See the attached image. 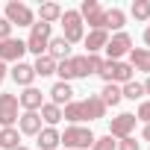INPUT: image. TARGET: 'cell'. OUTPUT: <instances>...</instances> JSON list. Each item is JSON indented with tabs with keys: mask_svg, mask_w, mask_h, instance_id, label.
<instances>
[{
	"mask_svg": "<svg viewBox=\"0 0 150 150\" xmlns=\"http://www.w3.org/2000/svg\"><path fill=\"white\" fill-rule=\"evenodd\" d=\"M127 56H129L127 65H129L132 71H144V74H150V50H147V47H132Z\"/></svg>",
	"mask_w": 150,
	"mask_h": 150,
	"instance_id": "cell-15",
	"label": "cell"
},
{
	"mask_svg": "<svg viewBox=\"0 0 150 150\" xmlns=\"http://www.w3.org/2000/svg\"><path fill=\"white\" fill-rule=\"evenodd\" d=\"M18 106H24V112H38L44 106V94L35 86H30V88H24V94H18Z\"/></svg>",
	"mask_w": 150,
	"mask_h": 150,
	"instance_id": "cell-11",
	"label": "cell"
},
{
	"mask_svg": "<svg viewBox=\"0 0 150 150\" xmlns=\"http://www.w3.org/2000/svg\"><path fill=\"white\" fill-rule=\"evenodd\" d=\"M100 77L106 80V83H112V86H118V83H129L132 80V68L127 65V62H103V68H100Z\"/></svg>",
	"mask_w": 150,
	"mask_h": 150,
	"instance_id": "cell-4",
	"label": "cell"
},
{
	"mask_svg": "<svg viewBox=\"0 0 150 150\" xmlns=\"http://www.w3.org/2000/svg\"><path fill=\"white\" fill-rule=\"evenodd\" d=\"M6 38H12V24L6 18H0V41H6Z\"/></svg>",
	"mask_w": 150,
	"mask_h": 150,
	"instance_id": "cell-34",
	"label": "cell"
},
{
	"mask_svg": "<svg viewBox=\"0 0 150 150\" xmlns=\"http://www.w3.org/2000/svg\"><path fill=\"white\" fill-rule=\"evenodd\" d=\"M80 109H83V118L86 121H97V118L106 115V106H103V100L97 94H88L86 100H80Z\"/></svg>",
	"mask_w": 150,
	"mask_h": 150,
	"instance_id": "cell-12",
	"label": "cell"
},
{
	"mask_svg": "<svg viewBox=\"0 0 150 150\" xmlns=\"http://www.w3.org/2000/svg\"><path fill=\"white\" fill-rule=\"evenodd\" d=\"M62 18V6L59 3H41L38 6V21L41 24H50L53 27V21H59Z\"/></svg>",
	"mask_w": 150,
	"mask_h": 150,
	"instance_id": "cell-20",
	"label": "cell"
},
{
	"mask_svg": "<svg viewBox=\"0 0 150 150\" xmlns=\"http://www.w3.org/2000/svg\"><path fill=\"white\" fill-rule=\"evenodd\" d=\"M18 132H24V135H38V132H41V115H38V112H24V115H18Z\"/></svg>",
	"mask_w": 150,
	"mask_h": 150,
	"instance_id": "cell-13",
	"label": "cell"
},
{
	"mask_svg": "<svg viewBox=\"0 0 150 150\" xmlns=\"http://www.w3.org/2000/svg\"><path fill=\"white\" fill-rule=\"evenodd\" d=\"M62 118L71 121V127H80V121H86V118H83V109H80V100H71V103L62 109Z\"/></svg>",
	"mask_w": 150,
	"mask_h": 150,
	"instance_id": "cell-25",
	"label": "cell"
},
{
	"mask_svg": "<svg viewBox=\"0 0 150 150\" xmlns=\"http://www.w3.org/2000/svg\"><path fill=\"white\" fill-rule=\"evenodd\" d=\"M129 12H132L135 21H150V0H135Z\"/></svg>",
	"mask_w": 150,
	"mask_h": 150,
	"instance_id": "cell-28",
	"label": "cell"
},
{
	"mask_svg": "<svg viewBox=\"0 0 150 150\" xmlns=\"http://www.w3.org/2000/svg\"><path fill=\"white\" fill-rule=\"evenodd\" d=\"M83 41H86V47H88V56H91V53H97V50H103V47H106V41H109V33H106V30H91V33H88Z\"/></svg>",
	"mask_w": 150,
	"mask_h": 150,
	"instance_id": "cell-19",
	"label": "cell"
},
{
	"mask_svg": "<svg viewBox=\"0 0 150 150\" xmlns=\"http://www.w3.org/2000/svg\"><path fill=\"white\" fill-rule=\"evenodd\" d=\"M56 65H59V62H56V59H50V56L44 53V56H38V59H35L33 71H35V77H50V74H56Z\"/></svg>",
	"mask_w": 150,
	"mask_h": 150,
	"instance_id": "cell-23",
	"label": "cell"
},
{
	"mask_svg": "<svg viewBox=\"0 0 150 150\" xmlns=\"http://www.w3.org/2000/svg\"><path fill=\"white\" fill-rule=\"evenodd\" d=\"M18 121V97L0 94V127H15Z\"/></svg>",
	"mask_w": 150,
	"mask_h": 150,
	"instance_id": "cell-9",
	"label": "cell"
},
{
	"mask_svg": "<svg viewBox=\"0 0 150 150\" xmlns=\"http://www.w3.org/2000/svg\"><path fill=\"white\" fill-rule=\"evenodd\" d=\"M15 150H30V147H24V144H21V147H15Z\"/></svg>",
	"mask_w": 150,
	"mask_h": 150,
	"instance_id": "cell-39",
	"label": "cell"
},
{
	"mask_svg": "<svg viewBox=\"0 0 150 150\" xmlns=\"http://www.w3.org/2000/svg\"><path fill=\"white\" fill-rule=\"evenodd\" d=\"M38 115H41V121H44L47 127H56V124L62 121V109H59V106H53V103H44Z\"/></svg>",
	"mask_w": 150,
	"mask_h": 150,
	"instance_id": "cell-26",
	"label": "cell"
},
{
	"mask_svg": "<svg viewBox=\"0 0 150 150\" xmlns=\"http://www.w3.org/2000/svg\"><path fill=\"white\" fill-rule=\"evenodd\" d=\"M59 141H62L65 147H71V150H86V147L94 144V132H91L88 127H68Z\"/></svg>",
	"mask_w": 150,
	"mask_h": 150,
	"instance_id": "cell-3",
	"label": "cell"
},
{
	"mask_svg": "<svg viewBox=\"0 0 150 150\" xmlns=\"http://www.w3.org/2000/svg\"><path fill=\"white\" fill-rule=\"evenodd\" d=\"M3 80H6V62H0V86H3Z\"/></svg>",
	"mask_w": 150,
	"mask_h": 150,
	"instance_id": "cell-35",
	"label": "cell"
},
{
	"mask_svg": "<svg viewBox=\"0 0 150 150\" xmlns=\"http://www.w3.org/2000/svg\"><path fill=\"white\" fill-rule=\"evenodd\" d=\"M71 68H74V77H88L86 56H71Z\"/></svg>",
	"mask_w": 150,
	"mask_h": 150,
	"instance_id": "cell-29",
	"label": "cell"
},
{
	"mask_svg": "<svg viewBox=\"0 0 150 150\" xmlns=\"http://www.w3.org/2000/svg\"><path fill=\"white\" fill-rule=\"evenodd\" d=\"M144 44H147V50H150V27L144 30Z\"/></svg>",
	"mask_w": 150,
	"mask_h": 150,
	"instance_id": "cell-37",
	"label": "cell"
},
{
	"mask_svg": "<svg viewBox=\"0 0 150 150\" xmlns=\"http://www.w3.org/2000/svg\"><path fill=\"white\" fill-rule=\"evenodd\" d=\"M62 30H65V41L68 44H77V41H83L86 38V30H83V18H80V12L77 9H62Z\"/></svg>",
	"mask_w": 150,
	"mask_h": 150,
	"instance_id": "cell-1",
	"label": "cell"
},
{
	"mask_svg": "<svg viewBox=\"0 0 150 150\" xmlns=\"http://www.w3.org/2000/svg\"><path fill=\"white\" fill-rule=\"evenodd\" d=\"M6 21L15 27H33L35 24V15H33V9L27 6V3H18V0H12V3H6Z\"/></svg>",
	"mask_w": 150,
	"mask_h": 150,
	"instance_id": "cell-6",
	"label": "cell"
},
{
	"mask_svg": "<svg viewBox=\"0 0 150 150\" xmlns=\"http://www.w3.org/2000/svg\"><path fill=\"white\" fill-rule=\"evenodd\" d=\"M50 30H53V27H50V24H41V21H35V24L30 27L27 50H30V53H35V59L47 53V44H50Z\"/></svg>",
	"mask_w": 150,
	"mask_h": 150,
	"instance_id": "cell-2",
	"label": "cell"
},
{
	"mask_svg": "<svg viewBox=\"0 0 150 150\" xmlns=\"http://www.w3.org/2000/svg\"><path fill=\"white\" fill-rule=\"evenodd\" d=\"M9 77H12L18 86L30 88V86H33V80H35V71H33V65H27V62H15V65H12V71H9Z\"/></svg>",
	"mask_w": 150,
	"mask_h": 150,
	"instance_id": "cell-14",
	"label": "cell"
},
{
	"mask_svg": "<svg viewBox=\"0 0 150 150\" xmlns=\"http://www.w3.org/2000/svg\"><path fill=\"white\" fill-rule=\"evenodd\" d=\"M141 135H144V141H150V124H144V132Z\"/></svg>",
	"mask_w": 150,
	"mask_h": 150,
	"instance_id": "cell-36",
	"label": "cell"
},
{
	"mask_svg": "<svg viewBox=\"0 0 150 150\" xmlns=\"http://www.w3.org/2000/svg\"><path fill=\"white\" fill-rule=\"evenodd\" d=\"M124 24H127V15H124V9H118V6L106 9V27H103L106 33H109V30H118V33H121V30H124Z\"/></svg>",
	"mask_w": 150,
	"mask_h": 150,
	"instance_id": "cell-21",
	"label": "cell"
},
{
	"mask_svg": "<svg viewBox=\"0 0 150 150\" xmlns=\"http://www.w3.org/2000/svg\"><path fill=\"white\" fill-rule=\"evenodd\" d=\"M106 56H109V62H121V56H127L129 50H132V38L127 35V33H115L109 41H106Z\"/></svg>",
	"mask_w": 150,
	"mask_h": 150,
	"instance_id": "cell-7",
	"label": "cell"
},
{
	"mask_svg": "<svg viewBox=\"0 0 150 150\" xmlns=\"http://www.w3.org/2000/svg\"><path fill=\"white\" fill-rule=\"evenodd\" d=\"M100 100H103V106H118L124 97H121V86H112V83H106L103 86V91H100Z\"/></svg>",
	"mask_w": 150,
	"mask_h": 150,
	"instance_id": "cell-24",
	"label": "cell"
},
{
	"mask_svg": "<svg viewBox=\"0 0 150 150\" xmlns=\"http://www.w3.org/2000/svg\"><path fill=\"white\" fill-rule=\"evenodd\" d=\"M83 21H88L91 30H103L106 27V9L97 3V0H83V6L77 9Z\"/></svg>",
	"mask_w": 150,
	"mask_h": 150,
	"instance_id": "cell-5",
	"label": "cell"
},
{
	"mask_svg": "<svg viewBox=\"0 0 150 150\" xmlns=\"http://www.w3.org/2000/svg\"><path fill=\"white\" fill-rule=\"evenodd\" d=\"M135 121H144V124H150V100H144V103L138 106V112H135Z\"/></svg>",
	"mask_w": 150,
	"mask_h": 150,
	"instance_id": "cell-33",
	"label": "cell"
},
{
	"mask_svg": "<svg viewBox=\"0 0 150 150\" xmlns=\"http://www.w3.org/2000/svg\"><path fill=\"white\" fill-rule=\"evenodd\" d=\"M121 97H127V100H141V97H144V86L135 83V80H129V83H124Z\"/></svg>",
	"mask_w": 150,
	"mask_h": 150,
	"instance_id": "cell-27",
	"label": "cell"
},
{
	"mask_svg": "<svg viewBox=\"0 0 150 150\" xmlns=\"http://www.w3.org/2000/svg\"><path fill=\"white\" fill-rule=\"evenodd\" d=\"M47 56L50 59H56V62H65V59H71V44L59 35V38H50V44H47Z\"/></svg>",
	"mask_w": 150,
	"mask_h": 150,
	"instance_id": "cell-18",
	"label": "cell"
},
{
	"mask_svg": "<svg viewBox=\"0 0 150 150\" xmlns=\"http://www.w3.org/2000/svg\"><path fill=\"white\" fill-rule=\"evenodd\" d=\"M35 138H38V147H41V150H56V147L62 144V141H59L62 132H59L56 127H41V132H38Z\"/></svg>",
	"mask_w": 150,
	"mask_h": 150,
	"instance_id": "cell-17",
	"label": "cell"
},
{
	"mask_svg": "<svg viewBox=\"0 0 150 150\" xmlns=\"http://www.w3.org/2000/svg\"><path fill=\"white\" fill-rule=\"evenodd\" d=\"M118 147V141L112 138V135H103V138H94V144H91V150H115Z\"/></svg>",
	"mask_w": 150,
	"mask_h": 150,
	"instance_id": "cell-30",
	"label": "cell"
},
{
	"mask_svg": "<svg viewBox=\"0 0 150 150\" xmlns=\"http://www.w3.org/2000/svg\"><path fill=\"white\" fill-rule=\"evenodd\" d=\"M132 129H135V115H129V112H121L118 118L109 121V135L118 138V141H121V138H129Z\"/></svg>",
	"mask_w": 150,
	"mask_h": 150,
	"instance_id": "cell-8",
	"label": "cell"
},
{
	"mask_svg": "<svg viewBox=\"0 0 150 150\" xmlns=\"http://www.w3.org/2000/svg\"><path fill=\"white\" fill-rule=\"evenodd\" d=\"M0 147H3V150L21 147V132H18L15 127H3V129H0Z\"/></svg>",
	"mask_w": 150,
	"mask_h": 150,
	"instance_id": "cell-22",
	"label": "cell"
},
{
	"mask_svg": "<svg viewBox=\"0 0 150 150\" xmlns=\"http://www.w3.org/2000/svg\"><path fill=\"white\" fill-rule=\"evenodd\" d=\"M86 68H88V74H100V68H103V59L97 56V53H86Z\"/></svg>",
	"mask_w": 150,
	"mask_h": 150,
	"instance_id": "cell-31",
	"label": "cell"
},
{
	"mask_svg": "<svg viewBox=\"0 0 150 150\" xmlns=\"http://www.w3.org/2000/svg\"><path fill=\"white\" fill-rule=\"evenodd\" d=\"M115 150H141V144H138V141H135V138L129 135V138H121Z\"/></svg>",
	"mask_w": 150,
	"mask_h": 150,
	"instance_id": "cell-32",
	"label": "cell"
},
{
	"mask_svg": "<svg viewBox=\"0 0 150 150\" xmlns=\"http://www.w3.org/2000/svg\"><path fill=\"white\" fill-rule=\"evenodd\" d=\"M71 100H74V88H71V83H56V86L50 88V103H53V106L62 109V106H68Z\"/></svg>",
	"mask_w": 150,
	"mask_h": 150,
	"instance_id": "cell-16",
	"label": "cell"
},
{
	"mask_svg": "<svg viewBox=\"0 0 150 150\" xmlns=\"http://www.w3.org/2000/svg\"><path fill=\"white\" fill-rule=\"evenodd\" d=\"M141 86H144V94H150V77H147V80H144Z\"/></svg>",
	"mask_w": 150,
	"mask_h": 150,
	"instance_id": "cell-38",
	"label": "cell"
},
{
	"mask_svg": "<svg viewBox=\"0 0 150 150\" xmlns=\"http://www.w3.org/2000/svg\"><path fill=\"white\" fill-rule=\"evenodd\" d=\"M24 53H27V41H21V38L0 41V62H21Z\"/></svg>",
	"mask_w": 150,
	"mask_h": 150,
	"instance_id": "cell-10",
	"label": "cell"
}]
</instances>
